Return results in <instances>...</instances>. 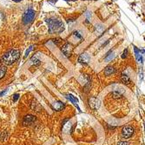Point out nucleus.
<instances>
[{"mask_svg":"<svg viewBox=\"0 0 145 145\" xmlns=\"http://www.w3.org/2000/svg\"><path fill=\"white\" fill-rule=\"evenodd\" d=\"M46 22L49 26V33H61L64 30V25L62 21L56 18L46 19Z\"/></svg>","mask_w":145,"mask_h":145,"instance_id":"f257e3e1","label":"nucleus"},{"mask_svg":"<svg viewBox=\"0 0 145 145\" xmlns=\"http://www.w3.org/2000/svg\"><path fill=\"white\" fill-rule=\"evenodd\" d=\"M20 57V51L16 49H12L8 50L2 58V62L5 65H10L14 63Z\"/></svg>","mask_w":145,"mask_h":145,"instance_id":"f03ea898","label":"nucleus"},{"mask_svg":"<svg viewBox=\"0 0 145 145\" xmlns=\"http://www.w3.org/2000/svg\"><path fill=\"white\" fill-rule=\"evenodd\" d=\"M35 17V12L31 9H29L25 12L23 16V22L25 25H28V24H30L32 21H33Z\"/></svg>","mask_w":145,"mask_h":145,"instance_id":"7ed1b4c3","label":"nucleus"},{"mask_svg":"<svg viewBox=\"0 0 145 145\" xmlns=\"http://www.w3.org/2000/svg\"><path fill=\"white\" fill-rule=\"evenodd\" d=\"M134 134V129L129 125L125 126L124 129H122V137L124 138H129L132 137Z\"/></svg>","mask_w":145,"mask_h":145,"instance_id":"20e7f679","label":"nucleus"},{"mask_svg":"<svg viewBox=\"0 0 145 145\" xmlns=\"http://www.w3.org/2000/svg\"><path fill=\"white\" fill-rule=\"evenodd\" d=\"M62 52L65 55L66 57H70L72 52V50H73V47H72V44L70 43H66L65 44L63 45L62 47Z\"/></svg>","mask_w":145,"mask_h":145,"instance_id":"39448f33","label":"nucleus"},{"mask_svg":"<svg viewBox=\"0 0 145 145\" xmlns=\"http://www.w3.org/2000/svg\"><path fill=\"white\" fill-rule=\"evenodd\" d=\"M89 104L93 109H97L100 107V101L96 97H91L89 99Z\"/></svg>","mask_w":145,"mask_h":145,"instance_id":"423d86ee","label":"nucleus"},{"mask_svg":"<svg viewBox=\"0 0 145 145\" xmlns=\"http://www.w3.org/2000/svg\"><path fill=\"white\" fill-rule=\"evenodd\" d=\"M90 61V57L89 55L86 53H83L79 56L78 58V62L80 63H83V64H87Z\"/></svg>","mask_w":145,"mask_h":145,"instance_id":"0eeeda50","label":"nucleus"},{"mask_svg":"<svg viewBox=\"0 0 145 145\" xmlns=\"http://www.w3.org/2000/svg\"><path fill=\"white\" fill-rule=\"evenodd\" d=\"M64 108V104L60 101H58V102L54 103L52 104V109L56 111H60V110H63V109Z\"/></svg>","mask_w":145,"mask_h":145,"instance_id":"6e6552de","label":"nucleus"},{"mask_svg":"<svg viewBox=\"0 0 145 145\" xmlns=\"http://www.w3.org/2000/svg\"><path fill=\"white\" fill-rule=\"evenodd\" d=\"M35 120H36V117H35L34 116H32V115H28V116H25V118H24L23 124H24V125L30 124H32V122H33Z\"/></svg>","mask_w":145,"mask_h":145,"instance_id":"1a4fd4ad","label":"nucleus"},{"mask_svg":"<svg viewBox=\"0 0 145 145\" xmlns=\"http://www.w3.org/2000/svg\"><path fill=\"white\" fill-rule=\"evenodd\" d=\"M30 107H31V109H33V110L35 111H37V112H39V111H41L42 110V106L40 105V104H39L38 102H37V100H33L32 101V103H31V105H30Z\"/></svg>","mask_w":145,"mask_h":145,"instance_id":"9d476101","label":"nucleus"},{"mask_svg":"<svg viewBox=\"0 0 145 145\" xmlns=\"http://www.w3.org/2000/svg\"><path fill=\"white\" fill-rule=\"evenodd\" d=\"M116 72V70L112 66H107L104 69V75L105 76H110V75L114 74Z\"/></svg>","mask_w":145,"mask_h":145,"instance_id":"9b49d317","label":"nucleus"},{"mask_svg":"<svg viewBox=\"0 0 145 145\" xmlns=\"http://www.w3.org/2000/svg\"><path fill=\"white\" fill-rule=\"evenodd\" d=\"M65 96H66L65 97H66L68 100H70V101H71V102L72 103V104H73L74 105H76V106L77 107V99H76V98L75 97V96H73L72 95H71V94H66Z\"/></svg>","mask_w":145,"mask_h":145,"instance_id":"f8f14e48","label":"nucleus"},{"mask_svg":"<svg viewBox=\"0 0 145 145\" xmlns=\"http://www.w3.org/2000/svg\"><path fill=\"white\" fill-rule=\"evenodd\" d=\"M121 81L124 83V84H129L130 83V79L126 74H122L121 76Z\"/></svg>","mask_w":145,"mask_h":145,"instance_id":"ddd939ff","label":"nucleus"},{"mask_svg":"<svg viewBox=\"0 0 145 145\" xmlns=\"http://www.w3.org/2000/svg\"><path fill=\"white\" fill-rule=\"evenodd\" d=\"M114 58H115V54L112 53V51L110 50V51L107 53L106 57H105V60H106V61H110V60H112V59H113Z\"/></svg>","mask_w":145,"mask_h":145,"instance_id":"4468645a","label":"nucleus"},{"mask_svg":"<svg viewBox=\"0 0 145 145\" xmlns=\"http://www.w3.org/2000/svg\"><path fill=\"white\" fill-rule=\"evenodd\" d=\"M96 31L97 32V34L101 35L103 32L104 31V27L103 25H96Z\"/></svg>","mask_w":145,"mask_h":145,"instance_id":"2eb2a0df","label":"nucleus"},{"mask_svg":"<svg viewBox=\"0 0 145 145\" xmlns=\"http://www.w3.org/2000/svg\"><path fill=\"white\" fill-rule=\"evenodd\" d=\"M6 71H7V69H6L5 66H0V78L4 77L6 73Z\"/></svg>","mask_w":145,"mask_h":145,"instance_id":"dca6fc26","label":"nucleus"},{"mask_svg":"<svg viewBox=\"0 0 145 145\" xmlns=\"http://www.w3.org/2000/svg\"><path fill=\"white\" fill-rule=\"evenodd\" d=\"M112 96H113L114 98H121V97H122V95L121 93H119V92L115 91L112 93Z\"/></svg>","mask_w":145,"mask_h":145,"instance_id":"f3484780","label":"nucleus"},{"mask_svg":"<svg viewBox=\"0 0 145 145\" xmlns=\"http://www.w3.org/2000/svg\"><path fill=\"white\" fill-rule=\"evenodd\" d=\"M32 50H33V46H30V47L29 48V49H28L27 50H26V52H25V58H27V56H28V55L30 54V52Z\"/></svg>","mask_w":145,"mask_h":145,"instance_id":"a211bd4d","label":"nucleus"},{"mask_svg":"<svg viewBox=\"0 0 145 145\" xmlns=\"http://www.w3.org/2000/svg\"><path fill=\"white\" fill-rule=\"evenodd\" d=\"M128 53H129V51H128V49H125L124 50V53H122V58H127V56H128Z\"/></svg>","mask_w":145,"mask_h":145,"instance_id":"6ab92c4d","label":"nucleus"},{"mask_svg":"<svg viewBox=\"0 0 145 145\" xmlns=\"http://www.w3.org/2000/svg\"><path fill=\"white\" fill-rule=\"evenodd\" d=\"M32 62H33V63H36V64H39V63H40V61L39 60H37V59L36 58V57H33V58H32Z\"/></svg>","mask_w":145,"mask_h":145,"instance_id":"aec40b11","label":"nucleus"},{"mask_svg":"<svg viewBox=\"0 0 145 145\" xmlns=\"http://www.w3.org/2000/svg\"><path fill=\"white\" fill-rule=\"evenodd\" d=\"M19 98V94H14L13 95V102H17Z\"/></svg>","mask_w":145,"mask_h":145,"instance_id":"412c9836","label":"nucleus"},{"mask_svg":"<svg viewBox=\"0 0 145 145\" xmlns=\"http://www.w3.org/2000/svg\"><path fill=\"white\" fill-rule=\"evenodd\" d=\"M134 50H135V54H136V56H137L138 54H140V50L137 49L136 46H134Z\"/></svg>","mask_w":145,"mask_h":145,"instance_id":"4be33fe9","label":"nucleus"},{"mask_svg":"<svg viewBox=\"0 0 145 145\" xmlns=\"http://www.w3.org/2000/svg\"><path fill=\"white\" fill-rule=\"evenodd\" d=\"M74 35H75L76 37H77L78 38H80V39L82 38V36H81V35H79V33H78L77 31H75V32H74Z\"/></svg>","mask_w":145,"mask_h":145,"instance_id":"5701e85b","label":"nucleus"},{"mask_svg":"<svg viewBox=\"0 0 145 145\" xmlns=\"http://www.w3.org/2000/svg\"><path fill=\"white\" fill-rule=\"evenodd\" d=\"M117 145H129V144H128V142H119Z\"/></svg>","mask_w":145,"mask_h":145,"instance_id":"b1692460","label":"nucleus"},{"mask_svg":"<svg viewBox=\"0 0 145 145\" xmlns=\"http://www.w3.org/2000/svg\"><path fill=\"white\" fill-rule=\"evenodd\" d=\"M6 92H7V90H4V91H1L0 92V96H4V94L6 93Z\"/></svg>","mask_w":145,"mask_h":145,"instance_id":"393cba45","label":"nucleus"},{"mask_svg":"<svg viewBox=\"0 0 145 145\" xmlns=\"http://www.w3.org/2000/svg\"><path fill=\"white\" fill-rule=\"evenodd\" d=\"M13 1H14V2H21L22 0H13Z\"/></svg>","mask_w":145,"mask_h":145,"instance_id":"a878e982","label":"nucleus"},{"mask_svg":"<svg viewBox=\"0 0 145 145\" xmlns=\"http://www.w3.org/2000/svg\"><path fill=\"white\" fill-rule=\"evenodd\" d=\"M0 63H1V61H0Z\"/></svg>","mask_w":145,"mask_h":145,"instance_id":"bb28decb","label":"nucleus"}]
</instances>
